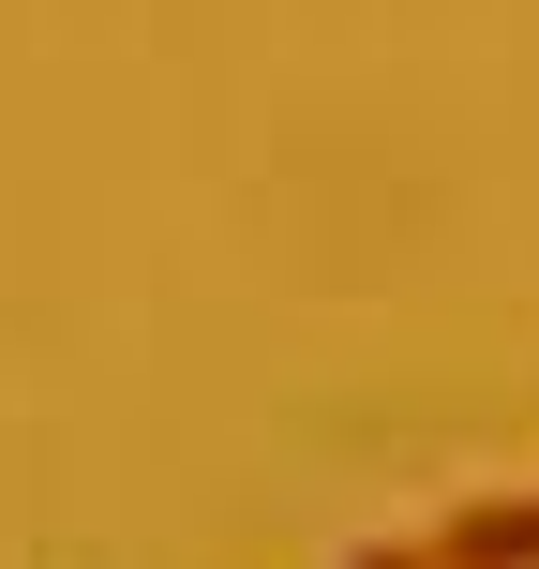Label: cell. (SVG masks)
<instances>
[{"mask_svg":"<svg viewBox=\"0 0 539 569\" xmlns=\"http://www.w3.org/2000/svg\"><path fill=\"white\" fill-rule=\"evenodd\" d=\"M420 569H539V495H465L420 540Z\"/></svg>","mask_w":539,"mask_h":569,"instance_id":"cell-1","label":"cell"},{"mask_svg":"<svg viewBox=\"0 0 539 569\" xmlns=\"http://www.w3.org/2000/svg\"><path fill=\"white\" fill-rule=\"evenodd\" d=\"M345 569H420V540H360V555H345Z\"/></svg>","mask_w":539,"mask_h":569,"instance_id":"cell-2","label":"cell"}]
</instances>
